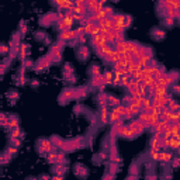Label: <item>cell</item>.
Segmentation results:
<instances>
[{
    "label": "cell",
    "mask_w": 180,
    "mask_h": 180,
    "mask_svg": "<svg viewBox=\"0 0 180 180\" xmlns=\"http://www.w3.org/2000/svg\"><path fill=\"white\" fill-rule=\"evenodd\" d=\"M85 144H83V138H73V139H69V141H65L62 145V152L63 153H69V152H73L76 151L77 148H83Z\"/></svg>",
    "instance_id": "cell-1"
},
{
    "label": "cell",
    "mask_w": 180,
    "mask_h": 180,
    "mask_svg": "<svg viewBox=\"0 0 180 180\" xmlns=\"http://www.w3.org/2000/svg\"><path fill=\"white\" fill-rule=\"evenodd\" d=\"M54 23H57V11H48L47 14H44V16L40 19V24H41L42 27H49V25L54 24Z\"/></svg>",
    "instance_id": "cell-2"
},
{
    "label": "cell",
    "mask_w": 180,
    "mask_h": 180,
    "mask_svg": "<svg viewBox=\"0 0 180 180\" xmlns=\"http://www.w3.org/2000/svg\"><path fill=\"white\" fill-rule=\"evenodd\" d=\"M127 127H128V130H130L135 136L139 135V134H142L144 131H145V125H144L142 121H139V120L131 121V124L130 125H127Z\"/></svg>",
    "instance_id": "cell-3"
},
{
    "label": "cell",
    "mask_w": 180,
    "mask_h": 180,
    "mask_svg": "<svg viewBox=\"0 0 180 180\" xmlns=\"http://www.w3.org/2000/svg\"><path fill=\"white\" fill-rule=\"evenodd\" d=\"M76 57H77L79 61H82V62L87 61L89 57H90V49H89L87 45H79L77 51H76Z\"/></svg>",
    "instance_id": "cell-4"
},
{
    "label": "cell",
    "mask_w": 180,
    "mask_h": 180,
    "mask_svg": "<svg viewBox=\"0 0 180 180\" xmlns=\"http://www.w3.org/2000/svg\"><path fill=\"white\" fill-rule=\"evenodd\" d=\"M89 87L87 86H80V87H73V100H82L87 97Z\"/></svg>",
    "instance_id": "cell-5"
},
{
    "label": "cell",
    "mask_w": 180,
    "mask_h": 180,
    "mask_svg": "<svg viewBox=\"0 0 180 180\" xmlns=\"http://www.w3.org/2000/svg\"><path fill=\"white\" fill-rule=\"evenodd\" d=\"M73 172H75V174L77 177H80V179H86L89 174V169L86 168L83 163H75V166H73Z\"/></svg>",
    "instance_id": "cell-6"
},
{
    "label": "cell",
    "mask_w": 180,
    "mask_h": 180,
    "mask_svg": "<svg viewBox=\"0 0 180 180\" xmlns=\"http://www.w3.org/2000/svg\"><path fill=\"white\" fill-rule=\"evenodd\" d=\"M73 100V87H66L63 89L62 93L59 96V103L61 104H66V101Z\"/></svg>",
    "instance_id": "cell-7"
},
{
    "label": "cell",
    "mask_w": 180,
    "mask_h": 180,
    "mask_svg": "<svg viewBox=\"0 0 180 180\" xmlns=\"http://www.w3.org/2000/svg\"><path fill=\"white\" fill-rule=\"evenodd\" d=\"M51 65V61L48 57H42L41 59H38L37 62H35V66H34V70L35 72H41V70L47 69L48 66Z\"/></svg>",
    "instance_id": "cell-8"
},
{
    "label": "cell",
    "mask_w": 180,
    "mask_h": 180,
    "mask_svg": "<svg viewBox=\"0 0 180 180\" xmlns=\"http://www.w3.org/2000/svg\"><path fill=\"white\" fill-rule=\"evenodd\" d=\"M19 124H20L19 117L14 115V114H11V115H7V121H6V124H4V128H7L9 131H11L13 128L19 127Z\"/></svg>",
    "instance_id": "cell-9"
},
{
    "label": "cell",
    "mask_w": 180,
    "mask_h": 180,
    "mask_svg": "<svg viewBox=\"0 0 180 180\" xmlns=\"http://www.w3.org/2000/svg\"><path fill=\"white\" fill-rule=\"evenodd\" d=\"M151 37L153 38L155 41H163L165 38H166V32L162 28H159V27H153V28L151 30Z\"/></svg>",
    "instance_id": "cell-10"
},
{
    "label": "cell",
    "mask_w": 180,
    "mask_h": 180,
    "mask_svg": "<svg viewBox=\"0 0 180 180\" xmlns=\"http://www.w3.org/2000/svg\"><path fill=\"white\" fill-rule=\"evenodd\" d=\"M30 45L28 44H20L19 45V57L21 58V62L30 57Z\"/></svg>",
    "instance_id": "cell-11"
},
{
    "label": "cell",
    "mask_w": 180,
    "mask_h": 180,
    "mask_svg": "<svg viewBox=\"0 0 180 180\" xmlns=\"http://www.w3.org/2000/svg\"><path fill=\"white\" fill-rule=\"evenodd\" d=\"M52 173L55 174V176H62L63 174H66L68 173V168H66V165H52Z\"/></svg>",
    "instance_id": "cell-12"
},
{
    "label": "cell",
    "mask_w": 180,
    "mask_h": 180,
    "mask_svg": "<svg viewBox=\"0 0 180 180\" xmlns=\"http://www.w3.org/2000/svg\"><path fill=\"white\" fill-rule=\"evenodd\" d=\"M75 75V70H73V66H72V63H65L62 68V76H63V79L68 80L70 77V76Z\"/></svg>",
    "instance_id": "cell-13"
},
{
    "label": "cell",
    "mask_w": 180,
    "mask_h": 180,
    "mask_svg": "<svg viewBox=\"0 0 180 180\" xmlns=\"http://www.w3.org/2000/svg\"><path fill=\"white\" fill-rule=\"evenodd\" d=\"M101 76H103V82H104V85L107 86V85H111V82H113V76H114V73H113V70H106L104 73H101Z\"/></svg>",
    "instance_id": "cell-14"
},
{
    "label": "cell",
    "mask_w": 180,
    "mask_h": 180,
    "mask_svg": "<svg viewBox=\"0 0 180 180\" xmlns=\"http://www.w3.org/2000/svg\"><path fill=\"white\" fill-rule=\"evenodd\" d=\"M107 168H108V172H107V173H110V174H113V176H115V173L120 170V163H117V162H110V163H107Z\"/></svg>",
    "instance_id": "cell-15"
},
{
    "label": "cell",
    "mask_w": 180,
    "mask_h": 180,
    "mask_svg": "<svg viewBox=\"0 0 180 180\" xmlns=\"http://www.w3.org/2000/svg\"><path fill=\"white\" fill-rule=\"evenodd\" d=\"M89 75H90V77H94V76L101 75V69H100V66H98L97 63H93L92 66L89 68Z\"/></svg>",
    "instance_id": "cell-16"
},
{
    "label": "cell",
    "mask_w": 180,
    "mask_h": 180,
    "mask_svg": "<svg viewBox=\"0 0 180 180\" xmlns=\"http://www.w3.org/2000/svg\"><path fill=\"white\" fill-rule=\"evenodd\" d=\"M121 104V101L118 100L115 96H111V94H107V106L110 107H117V106Z\"/></svg>",
    "instance_id": "cell-17"
},
{
    "label": "cell",
    "mask_w": 180,
    "mask_h": 180,
    "mask_svg": "<svg viewBox=\"0 0 180 180\" xmlns=\"http://www.w3.org/2000/svg\"><path fill=\"white\" fill-rule=\"evenodd\" d=\"M51 141V144L55 146V148H58V149H61L62 148V145H63V142H65V139H62V138H59V136H57V135H54L52 138L49 139Z\"/></svg>",
    "instance_id": "cell-18"
},
{
    "label": "cell",
    "mask_w": 180,
    "mask_h": 180,
    "mask_svg": "<svg viewBox=\"0 0 180 180\" xmlns=\"http://www.w3.org/2000/svg\"><path fill=\"white\" fill-rule=\"evenodd\" d=\"M139 173V163L138 162H132L130 165V176H138Z\"/></svg>",
    "instance_id": "cell-19"
},
{
    "label": "cell",
    "mask_w": 180,
    "mask_h": 180,
    "mask_svg": "<svg viewBox=\"0 0 180 180\" xmlns=\"http://www.w3.org/2000/svg\"><path fill=\"white\" fill-rule=\"evenodd\" d=\"M7 97L11 100L10 103H11V104H14V103H16V100H19L20 94H19V92H17V90H10V92L7 93Z\"/></svg>",
    "instance_id": "cell-20"
},
{
    "label": "cell",
    "mask_w": 180,
    "mask_h": 180,
    "mask_svg": "<svg viewBox=\"0 0 180 180\" xmlns=\"http://www.w3.org/2000/svg\"><path fill=\"white\" fill-rule=\"evenodd\" d=\"M66 163H68V158L65 156V153L63 152L58 153L57 152V165H66Z\"/></svg>",
    "instance_id": "cell-21"
},
{
    "label": "cell",
    "mask_w": 180,
    "mask_h": 180,
    "mask_svg": "<svg viewBox=\"0 0 180 180\" xmlns=\"http://www.w3.org/2000/svg\"><path fill=\"white\" fill-rule=\"evenodd\" d=\"M21 65L24 66V69H34V66H35L34 61H32L31 58H27V59H24Z\"/></svg>",
    "instance_id": "cell-22"
},
{
    "label": "cell",
    "mask_w": 180,
    "mask_h": 180,
    "mask_svg": "<svg viewBox=\"0 0 180 180\" xmlns=\"http://www.w3.org/2000/svg\"><path fill=\"white\" fill-rule=\"evenodd\" d=\"M48 35L45 34L44 31H35L34 32V38L37 40V41H40V42H44V40L47 38Z\"/></svg>",
    "instance_id": "cell-23"
},
{
    "label": "cell",
    "mask_w": 180,
    "mask_h": 180,
    "mask_svg": "<svg viewBox=\"0 0 180 180\" xmlns=\"http://www.w3.org/2000/svg\"><path fill=\"white\" fill-rule=\"evenodd\" d=\"M25 76L24 75H17L16 77H14V83H16L17 86H24L25 85Z\"/></svg>",
    "instance_id": "cell-24"
},
{
    "label": "cell",
    "mask_w": 180,
    "mask_h": 180,
    "mask_svg": "<svg viewBox=\"0 0 180 180\" xmlns=\"http://www.w3.org/2000/svg\"><path fill=\"white\" fill-rule=\"evenodd\" d=\"M27 31H28L27 23H25V21H21V23H20V25H19V34L23 37V35H25V32H27Z\"/></svg>",
    "instance_id": "cell-25"
},
{
    "label": "cell",
    "mask_w": 180,
    "mask_h": 180,
    "mask_svg": "<svg viewBox=\"0 0 180 180\" xmlns=\"http://www.w3.org/2000/svg\"><path fill=\"white\" fill-rule=\"evenodd\" d=\"M132 24V17L131 16H124V20H123V27H124V30H127L130 25Z\"/></svg>",
    "instance_id": "cell-26"
},
{
    "label": "cell",
    "mask_w": 180,
    "mask_h": 180,
    "mask_svg": "<svg viewBox=\"0 0 180 180\" xmlns=\"http://www.w3.org/2000/svg\"><path fill=\"white\" fill-rule=\"evenodd\" d=\"M162 24H163L165 27H173L174 20L172 19V17H165V19H162Z\"/></svg>",
    "instance_id": "cell-27"
},
{
    "label": "cell",
    "mask_w": 180,
    "mask_h": 180,
    "mask_svg": "<svg viewBox=\"0 0 180 180\" xmlns=\"http://www.w3.org/2000/svg\"><path fill=\"white\" fill-rule=\"evenodd\" d=\"M20 145H21V139L20 138H11V136H10V146L19 148Z\"/></svg>",
    "instance_id": "cell-28"
},
{
    "label": "cell",
    "mask_w": 180,
    "mask_h": 180,
    "mask_svg": "<svg viewBox=\"0 0 180 180\" xmlns=\"http://www.w3.org/2000/svg\"><path fill=\"white\" fill-rule=\"evenodd\" d=\"M10 51V47L6 44H0V57H3V55H7Z\"/></svg>",
    "instance_id": "cell-29"
},
{
    "label": "cell",
    "mask_w": 180,
    "mask_h": 180,
    "mask_svg": "<svg viewBox=\"0 0 180 180\" xmlns=\"http://www.w3.org/2000/svg\"><path fill=\"white\" fill-rule=\"evenodd\" d=\"M170 162H172L170 168H173V169H177V168H179V165H180V158H179V156H173Z\"/></svg>",
    "instance_id": "cell-30"
},
{
    "label": "cell",
    "mask_w": 180,
    "mask_h": 180,
    "mask_svg": "<svg viewBox=\"0 0 180 180\" xmlns=\"http://www.w3.org/2000/svg\"><path fill=\"white\" fill-rule=\"evenodd\" d=\"M83 111H86V107H83L82 104H76L73 107V113H76V114H83Z\"/></svg>",
    "instance_id": "cell-31"
},
{
    "label": "cell",
    "mask_w": 180,
    "mask_h": 180,
    "mask_svg": "<svg viewBox=\"0 0 180 180\" xmlns=\"http://www.w3.org/2000/svg\"><path fill=\"white\" fill-rule=\"evenodd\" d=\"M6 121H7V115L4 113H0V127H4Z\"/></svg>",
    "instance_id": "cell-32"
},
{
    "label": "cell",
    "mask_w": 180,
    "mask_h": 180,
    "mask_svg": "<svg viewBox=\"0 0 180 180\" xmlns=\"http://www.w3.org/2000/svg\"><path fill=\"white\" fill-rule=\"evenodd\" d=\"M145 180H158V176H156L153 172H152V173H146L145 174Z\"/></svg>",
    "instance_id": "cell-33"
},
{
    "label": "cell",
    "mask_w": 180,
    "mask_h": 180,
    "mask_svg": "<svg viewBox=\"0 0 180 180\" xmlns=\"http://www.w3.org/2000/svg\"><path fill=\"white\" fill-rule=\"evenodd\" d=\"M101 162H103V159H101V156L98 155H94V158H93V163L94 165H101Z\"/></svg>",
    "instance_id": "cell-34"
},
{
    "label": "cell",
    "mask_w": 180,
    "mask_h": 180,
    "mask_svg": "<svg viewBox=\"0 0 180 180\" xmlns=\"http://www.w3.org/2000/svg\"><path fill=\"white\" fill-rule=\"evenodd\" d=\"M30 85H31V87H38V86H40V82H38L37 79H31L30 80Z\"/></svg>",
    "instance_id": "cell-35"
},
{
    "label": "cell",
    "mask_w": 180,
    "mask_h": 180,
    "mask_svg": "<svg viewBox=\"0 0 180 180\" xmlns=\"http://www.w3.org/2000/svg\"><path fill=\"white\" fill-rule=\"evenodd\" d=\"M172 90H173V93L174 94H179V85H177V83H174V85H172Z\"/></svg>",
    "instance_id": "cell-36"
},
{
    "label": "cell",
    "mask_w": 180,
    "mask_h": 180,
    "mask_svg": "<svg viewBox=\"0 0 180 180\" xmlns=\"http://www.w3.org/2000/svg\"><path fill=\"white\" fill-rule=\"evenodd\" d=\"M66 82L69 83V85H75V83H76V76H75V75H73V76H70V77L66 80Z\"/></svg>",
    "instance_id": "cell-37"
},
{
    "label": "cell",
    "mask_w": 180,
    "mask_h": 180,
    "mask_svg": "<svg viewBox=\"0 0 180 180\" xmlns=\"http://www.w3.org/2000/svg\"><path fill=\"white\" fill-rule=\"evenodd\" d=\"M101 180H114V176H113V174H110V173H106Z\"/></svg>",
    "instance_id": "cell-38"
},
{
    "label": "cell",
    "mask_w": 180,
    "mask_h": 180,
    "mask_svg": "<svg viewBox=\"0 0 180 180\" xmlns=\"http://www.w3.org/2000/svg\"><path fill=\"white\" fill-rule=\"evenodd\" d=\"M38 180H51V177H49V176H47V174H41Z\"/></svg>",
    "instance_id": "cell-39"
},
{
    "label": "cell",
    "mask_w": 180,
    "mask_h": 180,
    "mask_svg": "<svg viewBox=\"0 0 180 180\" xmlns=\"http://www.w3.org/2000/svg\"><path fill=\"white\" fill-rule=\"evenodd\" d=\"M51 180H63V177L62 176H55L54 174V177H51Z\"/></svg>",
    "instance_id": "cell-40"
},
{
    "label": "cell",
    "mask_w": 180,
    "mask_h": 180,
    "mask_svg": "<svg viewBox=\"0 0 180 180\" xmlns=\"http://www.w3.org/2000/svg\"><path fill=\"white\" fill-rule=\"evenodd\" d=\"M125 180H136V176H128Z\"/></svg>",
    "instance_id": "cell-41"
},
{
    "label": "cell",
    "mask_w": 180,
    "mask_h": 180,
    "mask_svg": "<svg viewBox=\"0 0 180 180\" xmlns=\"http://www.w3.org/2000/svg\"><path fill=\"white\" fill-rule=\"evenodd\" d=\"M27 180H38V179H37V177H28Z\"/></svg>",
    "instance_id": "cell-42"
}]
</instances>
